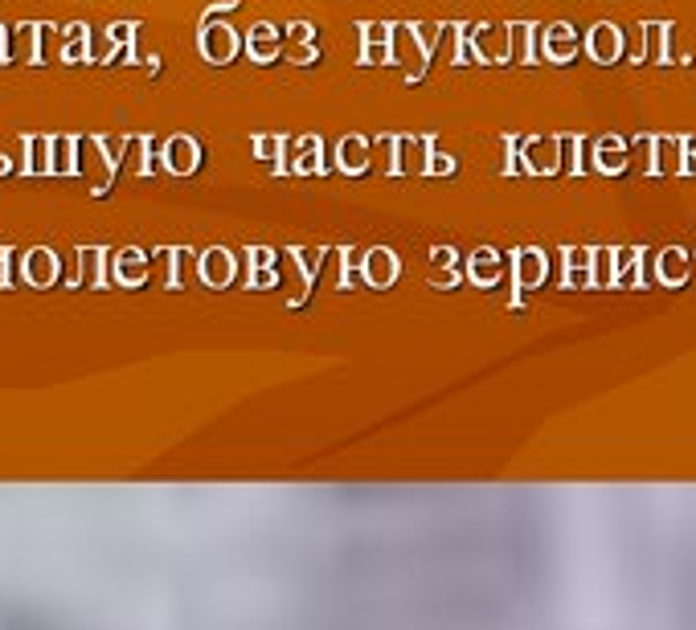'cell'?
Returning a JSON list of instances; mask_svg holds the SVG:
<instances>
[{"label": "cell", "mask_w": 696, "mask_h": 630, "mask_svg": "<svg viewBox=\"0 0 696 630\" xmlns=\"http://www.w3.org/2000/svg\"><path fill=\"white\" fill-rule=\"evenodd\" d=\"M0 630H82L66 618H50L41 610H29V606H9L0 602Z\"/></svg>", "instance_id": "cell-8"}, {"label": "cell", "mask_w": 696, "mask_h": 630, "mask_svg": "<svg viewBox=\"0 0 696 630\" xmlns=\"http://www.w3.org/2000/svg\"><path fill=\"white\" fill-rule=\"evenodd\" d=\"M316 54H320L316 45H295V50H291V58H295L299 66H312V62H316Z\"/></svg>", "instance_id": "cell-20"}, {"label": "cell", "mask_w": 696, "mask_h": 630, "mask_svg": "<svg viewBox=\"0 0 696 630\" xmlns=\"http://www.w3.org/2000/svg\"><path fill=\"white\" fill-rule=\"evenodd\" d=\"M582 50H586L598 66H615V62L627 54V37H623V29H619L615 21H598V25H590V33H586V41H582Z\"/></svg>", "instance_id": "cell-5"}, {"label": "cell", "mask_w": 696, "mask_h": 630, "mask_svg": "<svg viewBox=\"0 0 696 630\" xmlns=\"http://www.w3.org/2000/svg\"><path fill=\"white\" fill-rule=\"evenodd\" d=\"M361 62H369V66L389 62V45H365V50H361Z\"/></svg>", "instance_id": "cell-19"}, {"label": "cell", "mask_w": 696, "mask_h": 630, "mask_svg": "<svg viewBox=\"0 0 696 630\" xmlns=\"http://www.w3.org/2000/svg\"><path fill=\"white\" fill-rule=\"evenodd\" d=\"M463 33H467L471 62H488V66L508 62V25H467Z\"/></svg>", "instance_id": "cell-4"}, {"label": "cell", "mask_w": 696, "mask_h": 630, "mask_svg": "<svg viewBox=\"0 0 696 630\" xmlns=\"http://www.w3.org/2000/svg\"><path fill=\"white\" fill-rule=\"evenodd\" d=\"M598 164L602 168H623V144L619 140H602L598 144Z\"/></svg>", "instance_id": "cell-15"}, {"label": "cell", "mask_w": 696, "mask_h": 630, "mask_svg": "<svg viewBox=\"0 0 696 630\" xmlns=\"http://www.w3.org/2000/svg\"><path fill=\"white\" fill-rule=\"evenodd\" d=\"M537 50H541V58H545V62L565 66V62H574V58H578V50H582V37H578V29H574V25L557 21V25L541 29V37H537Z\"/></svg>", "instance_id": "cell-6"}, {"label": "cell", "mask_w": 696, "mask_h": 630, "mask_svg": "<svg viewBox=\"0 0 696 630\" xmlns=\"http://www.w3.org/2000/svg\"><path fill=\"white\" fill-rule=\"evenodd\" d=\"M537 37H541V25H525V21L508 25V62H520V66H537V62H541Z\"/></svg>", "instance_id": "cell-10"}, {"label": "cell", "mask_w": 696, "mask_h": 630, "mask_svg": "<svg viewBox=\"0 0 696 630\" xmlns=\"http://www.w3.org/2000/svg\"><path fill=\"white\" fill-rule=\"evenodd\" d=\"M389 62L406 66V74H410V78H422V70H426V62H430V54L422 50V41L414 37V25H398L394 33H389Z\"/></svg>", "instance_id": "cell-7"}, {"label": "cell", "mask_w": 696, "mask_h": 630, "mask_svg": "<svg viewBox=\"0 0 696 630\" xmlns=\"http://www.w3.org/2000/svg\"><path fill=\"white\" fill-rule=\"evenodd\" d=\"M17 50L25 62H41V37L33 41V25H21L17 29Z\"/></svg>", "instance_id": "cell-13"}, {"label": "cell", "mask_w": 696, "mask_h": 630, "mask_svg": "<svg viewBox=\"0 0 696 630\" xmlns=\"http://www.w3.org/2000/svg\"><path fill=\"white\" fill-rule=\"evenodd\" d=\"M242 50H246L254 62H275V58H279V50H283V29H279V25H271V21H258V25H250V29H246V37H242Z\"/></svg>", "instance_id": "cell-9"}, {"label": "cell", "mask_w": 696, "mask_h": 630, "mask_svg": "<svg viewBox=\"0 0 696 630\" xmlns=\"http://www.w3.org/2000/svg\"><path fill=\"white\" fill-rule=\"evenodd\" d=\"M86 58V25H70L62 41V62H82Z\"/></svg>", "instance_id": "cell-11"}, {"label": "cell", "mask_w": 696, "mask_h": 630, "mask_svg": "<svg viewBox=\"0 0 696 630\" xmlns=\"http://www.w3.org/2000/svg\"><path fill=\"white\" fill-rule=\"evenodd\" d=\"M287 33H291L295 45H316V25L312 21H291Z\"/></svg>", "instance_id": "cell-17"}, {"label": "cell", "mask_w": 696, "mask_h": 630, "mask_svg": "<svg viewBox=\"0 0 696 630\" xmlns=\"http://www.w3.org/2000/svg\"><path fill=\"white\" fill-rule=\"evenodd\" d=\"M488 528L459 516H365L320 532L275 585L267 630H488L504 585L471 545Z\"/></svg>", "instance_id": "cell-1"}, {"label": "cell", "mask_w": 696, "mask_h": 630, "mask_svg": "<svg viewBox=\"0 0 696 630\" xmlns=\"http://www.w3.org/2000/svg\"><path fill=\"white\" fill-rule=\"evenodd\" d=\"M389 33H394V25H361V41L365 45H389Z\"/></svg>", "instance_id": "cell-18"}, {"label": "cell", "mask_w": 696, "mask_h": 630, "mask_svg": "<svg viewBox=\"0 0 696 630\" xmlns=\"http://www.w3.org/2000/svg\"><path fill=\"white\" fill-rule=\"evenodd\" d=\"M557 160V140H537L533 144V168H553Z\"/></svg>", "instance_id": "cell-16"}, {"label": "cell", "mask_w": 696, "mask_h": 630, "mask_svg": "<svg viewBox=\"0 0 696 630\" xmlns=\"http://www.w3.org/2000/svg\"><path fill=\"white\" fill-rule=\"evenodd\" d=\"M172 160V168H177V172H189L193 168V160H197V144L193 140H185V135H177V140H172V152H168Z\"/></svg>", "instance_id": "cell-12"}, {"label": "cell", "mask_w": 696, "mask_h": 630, "mask_svg": "<svg viewBox=\"0 0 696 630\" xmlns=\"http://www.w3.org/2000/svg\"><path fill=\"white\" fill-rule=\"evenodd\" d=\"M660 144V168H672L676 164V144L672 140H656Z\"/></svg>", "instance_id": "cell-21"}, {"label": "cell", "mask_w": 696, "mask_h": 630, "mask_svg": "<svg viewBox=\"0 0 696 630\" xmlns=\"http://www.w3.org/2000/svg\"><path fill=\"white\" fill-rule=\"evenodd\" d=\"M197 50L205 62L213 66H226L242 54V33L230 25V21H217V17H205L201 21V33H197Z\"/></svg>", "instance_id": "cell-3"}, {"label": "cell", "mask_w": 696, "mask_h": 630, "mask_svg": "<svg viewBox=\"0 0 696 630\" xmlns=\"http://www.w3.org/2000/svg\"><path fill=\"white\" fill-rule=\"evenodd\" d=\"M639 66L643 62H660V66H688L692 62V50L684 45V37H680V29L672 25V21H647L643 25V50H639V58H635Z\"/></svg>", "instance_id": "cell-2"}, {"label": "cell", "mask_w": 696, "mask_h": 630, "mask_svg": "<svg viewBox=\"0 0 696 630\" xmlns=\"http://www.w3.org/2000/svg\"><path fill=\"white\" fill-rule=\"evenodd\" d=\"M340 156H344V168L348 172H357V168H365V144L357 140V135H348V140H344V148H340Z\"/></svg>", "instance_id": "cell-14"}]
</instances>
